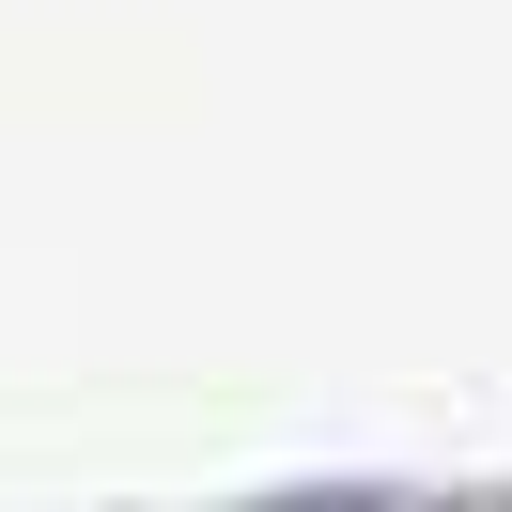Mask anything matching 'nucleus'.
<instances>
[{"instance_id": "obj_1", "label": "nucleus", "mask_w": 512, "mask_h": 512, "mask_svg": "<svg viewBox=\"0 0 512 512\" xmlns=\"http://www.w3.org/2000/svg\"><path fill=\"white\" fill-rule=\"evenodd\" d=\"M326 512H450V497H388V481H342Z\"/></svg>"}]
</instances>
